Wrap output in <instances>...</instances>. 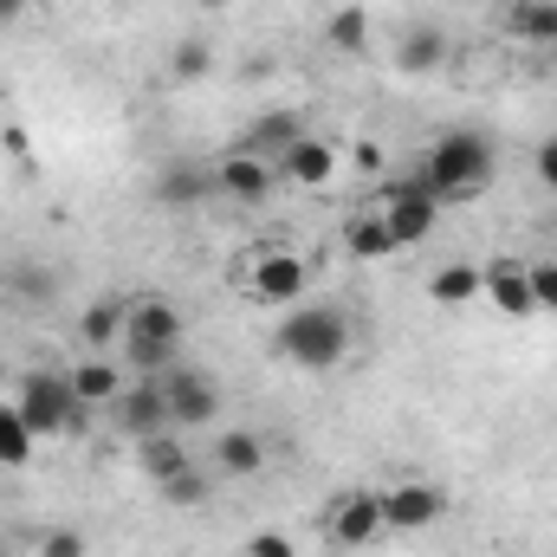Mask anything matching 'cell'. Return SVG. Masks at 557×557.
<instances>
[{"instance_id":"cell-4","label":"cell","mask_w":557,"mask_h":557,"mask_svg":"<svg viewBox=\"0 0 557 557\" xmlns=\"http://www.w3.org/2000/svg\"><path fill=\"white\" fill-rule=\"evenodd\" d=\"M13 409L26 416V428L33 434H85V421H91V409L72 396V376L65 370H26L20 376V396H13Z\"/></svg>"},{"instance_id":"cell-18","label":"cell","mask_w":557,"mask_h":557,"mask_svg":"<svg viewBox=\"0 0 557 557\" xmlns=\"http://www.w3.org/2000/svg\"><path fill=\"white\" fill-rule=\"evenodd\" d=\"M344 247H350V260H389V253H403L396 234L383 227V214H350L344 221Z\"/></svg>"},{"instance_id":"cell-2","label":"cell","mask_w":557,"mask_h":557,"mask_svg":"<svg viewBox=\"0 0 557 557\" xmlns=\"http://www.w3.org/2000/svg\"><path fill=\"white\" fill-rule=\"evenodd\" d=\"M273 350L285 363H298V370H337L350 357V318L337 305H305V311H292L278 324Z\"/></svg>"},{"instance_id":"cell-19","label":"cell","mask_w":557,"mask_h":557,"mask_svg":"<svg viewBox=\"0 0 557 557\" xmlns=\"http://www.w3.org/2000/svg\"><path fill=\"white\" fill-rule=\"evenodd\" d=\"M137 460H143V473H149V480H169V473L195 467V460H188V441H182L175 428H162V434L137 441Z\"/></svg>"},{"instance_id":"cell-23","label":"cell","mask_w":557,"mask_h":557,"mask_svg":"<svg viewBox=\"0 0 557 557\" xmlns=\"http://www.w3.org/2000/svg\"><path fill=\"white\" fill-rule=\"evenodd\" d=\"M428 298L434 305H473L480 298V267L473 260H447L441 273L428 278Z\"/></svg>"},{"instance_id":"cell-8","label":"cell","mask_w":557,"mask_h":557,"mask_svg":"<svg viewBox=\"0 0 557 557\" xmlns=\"http://www.w3.org/2000/svg\"><path fill=\"white\" fill-rule=\"evenodd\" d=\"M480 298L493 311H506V318H532L539 311V298H532V260H512V253L486 260L480 267Z\"/></svg>"},{"instance_id":"cell-12","label":"cell","mask_w":557,"mask_h":557,"mask_svg":"<svg viewBox=\"0 0 557 557\" xmlns=\"http://www.w3.org/2000/svg\"><path fill=\"white\" fill-rule=\"evenodd\" d=\"M376 214H383V227L396 234V247H421V240L434 234V221H441V201L421 195L416 182H403V188H389V201H383Z\"/></svg>"},{"instance_id":"cell-26","label":"cell","mask_w":557,"mask_h":557,"mask_svg":"<svg viewBox=\"0 0 557 557\" xmlns=\"http://www.w3.org/2000/svg\"><path fill=\"white\" fill-rule=\"evenodd\" d=\"M156 493H162L169 506H182V512H188V506H201V499H208V473H201V467H182V473L156 480Z\"/></svg>"},{"instance_id":"cell-15","label":"cell","mask_w":557,"mask_h":557,"mask_svg":"<svg viewBox=\"0 0 557 557\" xmlns=\"http://www.w3.org/2000/svg\"><path fill=\"white\" fill-rule=\"evenodd\" d=\"M267 467V441H260V428H227V434H214V473H227V480H253Z\"/></svg>"},{"instance_id":"cell-17","label":"cell","mask_w":557,"mask_h":557,"mask_svg":"<svg viewBox=\"0 0 557 557\" xmlns=\"http://www.w3.org/2000/svg\"><path fill=\"white\" fill-rule=\"evenodd\" d=\"M78 344L85 350H111V344H124V298H98V305H85L78 311Z\"/></svg>"},{"instance_id":"cell-20","label":"cell","mask_w":557,"mask_h":557,"mask_svg":"<svg viewBox=\"0 0 557 557\" xmlns=\"http://www.w3.org/2000/svg\"><path fill=\"white\" fill-rule=\"evenodd\" d=\"M298 137H305V117H298V111H267V117L253 124L247 149H253V156H267V162H278V156H285Z\"/></svg>"},{"instance_id":"cell-24","label":"cell","mask_w":557,"mask_h":557,"mask_svg":"<svg viewBox=\"0 0 557 557\" xmlns=\"http://www.w3.org/2000/svg\"><path fill=\"white\" fill-rule=\"evenodd\" d=\"M208 72H214V46L208 39H175L169 46V78L175 85H201Z\"/></svg>"},{"instance_id":"cell-21","label":"cell","mask_w":557,"mask_h":557,"mask_svg":"<svg viewBox=\"0 0 557 557\" xmlns=\"http://www.w3.org/2000/svg\"><path fill=\"white\" fill-rule=\"evenodd\" d=\"M324 46L344 52V59H363V52H370V13H363V7H337V13L324 20Z\"/></svg>"},{"instance_id":"cell-27","label":"cell","mask_w":557,"mask_h":557,"mask_svg":"<svg viewBox=\"0 0 557 557\" xmlns=\"http://www.w3.org/2000/svg\"><path fill=\"white\" fill-rule=\"evenodd\" d=\"M208 188H214V175H195V169H169L162 175V201H195Z\"/></svg>"},{"instance_id":"cell-13","label":"cell","mask_w":557,"mask_h":557,"mask_svg":"<svg viewBox=\"0 0 557 557\" xmlns=\"http://www.w3.org/2000/svg\"><path fill=\"white\" fill-rule=\"evenodd\" d=\"M273 175H278V182H292V188H324V182L337 175V149H331V143H318V137H298L273 162Z\"/></svg>"},{"instance_id":"cell-31","label":"cell","mask_w":557,"mask_h":557,"mask_svg":"<svg viewBox=\"0 0 557 557\" xmlns=\"http://www.w3.org/2000/svg\"><path fill=\"white\" fill-rule=\"evenodd\" d=\"M13 292H26V298H52V278L39 273V267H26V273H13Z\"/></svg>"},{"instance_id":"cell-32","label":"cell","mask_w":557,"mask_h":557,"mask_svg":"<svg viewBox=\"0 0 557 557\" xmlns=\"http://www.w3.org/2000/svg\"><path fill=\"white\" fill-rule=\"evenodd\" d=\"M539 182H545V188L557 195V137L545 143V149H539Z\"/></svg>"},{"instance_id":"cell-34","label":"cell","mask_w":557,"mask_h":557,"mask_svg":"<svg viewBox=\"0 0 557 557\" xmlns=\"http://www.w3.org/2000/svg\"><path fill=\"white\" fill-rule=\"evenodd\" d=\"M188 7H234V0H188Z\"/></svg>"},{"instance_id":"cell-25","label":"cell","mask_w":557,"mask_h":557,"mask_svg":"<svg viewBox=\"0 0 557 557\" xmlns=\"http://www.w3.org/2000/svg\"><path fill=\"white\" fill-rule=\"evenodd\" d=\"M33 428H26V416L13 409V403H0V467H26L33 460Z\"/></svg>"},{"instance_id":"cell-6","label":"cell","mask_w":557,"mask_h":557,"mask_svg":"<svg viewBox=\"0 0 557 557\" xmlns=\"http://www.w3.org/2000/svg\"><path fill=\"white\" fill-rule=\"evenodd\" d=\"M447 519V493L441 486H428V480H396V486H383V525L389 532H428V525H441Z\"/></svg>"},{"instance_id":"cell-9","label":"cell","mask_w":557,"mask_h":557,"mask_svg":"<svg viewBox=\"0 0 557 557\" xmlns=\"http://www.w3.org/2000/svg\"><path fill=\"white\" fill-rule=\"evenodd\" d=\"M111 428H117V434H131V441H149V434H162V428H169L162 383H156V376H131V383H124V396L111 403Z\"/></svg>"},{"instance_id":"cell-3","label":"cell","mask_w":557,"mask_h":557,"mask_svg":"<svg viewBox=\"0 0 557 557\" xmlns=\"http://www.w3.org/2000/svg\"><path fill=\"white\" fill-rule=\"evenodd\" d=\"M182 311L169 305V298H131L124 305V357H131V370L143 376H162V370H175V350H182Z\"/></svg>"},{"instance_id":"cell-30","label":"cell","mask_w":557,"mask_h":557,"mask_svg":"<svg viewBox=\"0 0 557 557\" xmlns=\"http://www.w3.org/2000/svg\"><path fill=\"white\" fill-rule=\"evenodd\" d=\"M247 557H298V552H292V539H278V532H253V539H247Z\"/></svg>"},{"instance_id":"cell-7","label":"cell","mask_w":557,"mask_h":557,"mask_svg":"<svg viewBox=\"0 0 557 557\" xmlns=\"http://www.w3.org/2000/svg\"><path fill=\"white\" fill-rule=\"evenodd\" d=\"M324 532H331V545H344V552H363V545H376L389 525H383V493H344L331 512H324Z\"/></svg>"},{"instance_id":"cell-22","label":"cell","mask_w":557,"mask_h":557,"mask_svg":"<svg viewBox=\"0 0 557 557\" xmlns=\"http://www.w3.org/2000/svg\"><path fill=\"white\" fill-rule=\"evenodd\" d=\"M506 26L519 39H532V46H557V0H512Z\"/></svg>"},{"instance_id":"cell-33","label":"cell","mask_w":557,"mask_h":557,"mask_svg":"<svg viewBox=\"0 0 557 557\" xmlns=\"http://www.w3.org/2000/svg\"><path fill=\"white\" fill-rule=\"evenodd\" d=\"M33 13V0H0V26H13V20H26Z\"/></svg>"},{"instance_id":"cell-11","label":"cell","mask_w":557,"mask_h":557,"mask_svg":"<svg viewBox=\"0 0 557 557\" xmlns=\"http://www.w3.org/2000/svg\"><path fill=\"white\" fill-rule=\"evenodd\" d=\"M214 188H221L227 201H240V208H260V201L278 188V175H273V162H267V156L234 149V156H221V162H214Z\"/></svg>"},{"instance_id":"cell-16","label":"cell","mask_w":557,"mask_h":557,"mask_svg":"<svg viewBox=\"0 0 557 557\" xmlns=\"http://www.w3.org/2000/svg\"><path fill=\"white\" fill-rule=\"evenodd\" d=\"M447 52H454V46H447V33L421 20V26L403 33V46H396V72H403V78H428V72H441V65H447Z\"/></svg>"},{"instance_id":"cell-28","label":"cell","mask_w":557,"mask_h":557,"mask_svg":"<svg viewBox=\"0 0 557 557\" xmlns=\"http://www.w3.org/2000/svg\"><path fill=\"white\" fill-rule=\"evenodd\" d=\"M39 557H85V532H78V525H52V532H39Z\"/></svg>"},{"instance_id":"cell-1","label":"cell","mask_w":557,"mask_h":557,"mask_svg":"<svg viewBox=\"0 0 557 557\" xmlns=\"http://www.w3.org/2000/svg\"><path fill=\"white\" fill-rule=\"evenodd\" d=\"M493 175H499V149L486 137H473V131H454V137H441L421 156L416 188L434 195V201H467V195L493 188Z\"/></svg>"},{"instance_id":"cell-35","label":"cell","mask_w":557,"mask_h":557,"mask_svg":"<svg viewBox=\"0 0 557 557\" xmlns=\"http://www.w3.org/2000/svg\"><path fill=\"white\" fill-rule=\"evenodd\" d=\"M0 292H7V278H0Z\"/></svg>"},{"instance_id":"cell-10","label":"cell","mask_w":557,"mask_h":557,"mask_svg":"<svg viewBox=\"0 0 557 557\" xmlns=\"http://www.w3.org/2000/svg\"><path fill=\"white\" fill-rule=\"evenodd\" d=\"M305 285H311V267H305L298 253H285V247H267V253L247 267V292H253L260 305H292Z\"/></svg>"},{"instance_id":"cell-5","label":"cell","mask_w":557,"mask_h":557,"mask_svg":"<svg viewBox=\"0 0 557 557\" xmlns=\"http://www.w3.org/2000/svg\"><path fill=\"white\" fill-rule=\"evenodd\" d=\"M162 383V403H169V428L175 434H188V428H208V421L221 416V396H214V383L201 376V370H162L156 376Z\"/></svg>"},{"instance_id":"cell-29","label":"cell","mask_w":557,"mask_h":557,"mask_svg":"<svg viewBox=\"0 0 557 557\" xmlns=\"http://www.w3.org/2000/svg\"><path fill=\"white\" fill-rule=\"evenodd\" d=\"M532 298L539 311H557V260H532Z\"/></svg>"},{"instance_id":"cell-14","label":"cell","mask_w":557,"mask_h":557,"mask_svg":"<svg viewBox=\"0 0 557 557\" xmlns=\"http://www.w3.org/2000/svg\"><path fill=\"white\" fill-rule=\"evenodd\" d=\"M65 376H72V396H78L85 409H111V403L124 396V383H131L124 363H111V357H85V363H72Z\"/></svg>"}]
</instances>
